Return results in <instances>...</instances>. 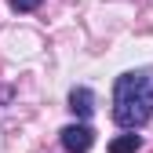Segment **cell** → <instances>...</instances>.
Returning a JSON list of instances; mask_svg holds the SVG:
<instances>
[{"mask_svg": "<svg viewBox=\"0 0 153 153\" xmlns=\"http://www.w3.org/2000/svg\"><path fill=\"white\" fill-rule=\"evenodd\" d=\"M149 117H153V66L120 73L113 84V120L135 131Z\"/></svg>", "mask_w": 153, "mask_h": 153, "instance_id": "6da1fadb", "label": "cell"}, {"mask_svg": "<svg viewBox=\"0 0 153 153\" xmlns=\"http://www.w3.org/2000/svg\"><path fill=\"white\" fill-rule=\"evenodd\" d=\"M11 7H15V11H36L40 0H11Z\"/></svg>", "mask_w": 153, "mask_h": 153, "instance_id": "5b68a950", "label": "cell"}, {"mask_svg": "<svg viewBox=\"0 0 153 153\" xmlns=\"http://www.w3.org/2000/svg\"><path fill=\"white\" fill-rule=\"evenodd\" d=\"M59 135H62V146H66L69 153H88V149L95 146V131H91L88 124H66Z\"/></svg>", "mask_w": 153, "mask_h": 153, "instance_id": "7a4b0ae2", "label": "cell"}, {"mask_svg": "<svg viewBox=\"0 0 153 153\" xmlns=\"http://www.w3.org/2000/svg\"><path fill=\"white\" fill-rule=\"evenodd\" d=\"M69 109L76 117H91L95 113V91L91 88H73L69 91Z\"/></svg>", "mask_w": 153, "mask_h": 153, "instance_id": "3957f363", "label": "cell"}, {"mask_svg": "<svg viewBox=\"0 0 153 153\" xmlns=\"http://www.w3.org/2000/svg\"><path fill=\"white\" fill-rule=\"evenodd\" d=\"M142 146V135H117L109 142V153H135Z\"/></svg>", "mask_w": 153, "mask_h": 153, "instance_id": "277c9868", "label": "cell"}]
</instances>
